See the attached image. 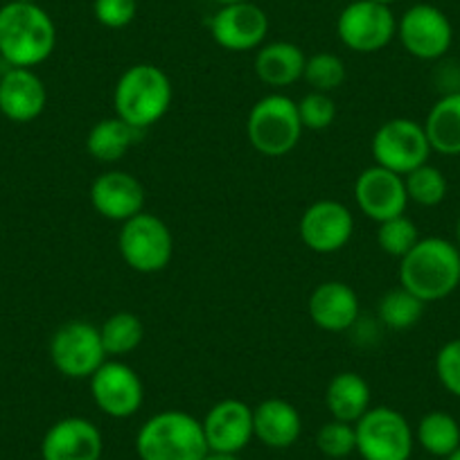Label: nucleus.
Here are the masks:
<instances>
[{
  "label": "nucleus",
  "instance_id": "a878e982",
  "mask_svg": "<svg viewBox=\"0 0 460 460\" xmlns=\"http://www.w3.org/2000/svg\"><path fill=\"white\" fill-rule=\"evenodd\" d=\"M415 440L427 454L447 458L460 447L458 420L445 411H431V413L420 418L418 429H415Z\"/></svg>",
  "mask_w": 460,
  "mask_h": 460
},
{
  "label": "nucleus",
  "instance_id": "f03ea898",
  "mask_svg": "<svg viewBox=\"0 0 460 460\" xmlns=\"http://www.w3.org/2000/svg\"><path fill=\"white\" fill-rule=\"evenodd\" d=\"M400 285L422 303H438L460 285V251L445 237H424L400 260Z\"/></svg>",
  "mask_w": 460,
  "mask_h": 460
},
{
  "label": "nucleus",
  "instance_id": "9d476101",
  "mask_svg": "<svg viewBox=\"0 0 460 460\" xmlns=\"http://www.w3.org/2000/svg\"><path fill=\"white\" fill-rule=\"evenodd\" d=\"M375 165H382L395 174L406 176L415 167L429 163L431 145L420 122L409 118L386 120L373 136Z\"/></svg>",
  "mask_w": 460,
  "mask_h": 460
},
{
  "label": "nucleus",
  "instance_id": "f704fd0d",
  "mask_svg": "<svg viewBox=\"0 0 460 460\" xmlns=\"http://www.w3.org/2000/svg\"><path fill=\"white\" fill-rule=\"evenodd\" d=\"M93 14L104 28L122 30L134 23L138 14V0H95Z\"/></svg>",
  "mask_w": 460,
  "mask_h": 460
},
{
  "label": "nucleus",
  "instance_id": "473e14b6",
  "mask_svg": "<svg viewBox=\"0 0 460 460\" xmlns=\"http://www.w3.org/2000/svg\"><path fill=\"white\" fill-rule=\"evenodd\" d=\"M296 106H298V115H300V122H303V129L323 131L327 129V127L334 125L336 104L334 100H332L330 93L309 91L303 100L296 102Z\"/></svg>",
  "mask_w": 460,
  "mask_h": 460
},
{
  "label": "nucleus",
  "instance_id": "bb28decb",
  "mask_svg": "<svg viewBox=\"0 0 460 460\" xmlns=\"http://www.w3.org/2000/svg\"><path fill=\"white\" fill-rule=\"evenodd\" d=\"M100 339L106 357L129 355L143 343L145 325L136 314L118 312L104 321L100 327Z\"/></svg>",
  "mask_w": 460,
  "mask_h": 460
},
{
  "label": "nucleus",
  "instance_id": "39448f33",
  "mask_svg": "<svg viewBox=\"0 0 460 460\" xmlns=\"http://www.w3.org/2000/svg\"><path fill=\"white\" fill-rule=\"evenodd\" d=\"M251 145L264 156H285L298 145L303 136L298 106L291 97L271 93L253 104L246 120Z\"/></svg>",
  "mask_w": 460,
  "mask_h": 460
},
{
  "label": "nucleus",
  "instance_id": "c9c22d12",
  "mask_svg": "<svg viewBox=\"0 0 460 460\" xmlns=\"http://www.w3.org/2000/svg\"><path fill=\"white\" fill-rule=\"evenodd\" d=\"M203 460H242L240 454H224V451H208Z\"/></svg>",
  "mask_w": 460,
  "mask_h": 460
},
{
  "label": "nucleus",
  "instance_id": "4be33fe9",
  "mask_svg": "<svg viewBox=\"0 0 460 460\" xmlns=\"http://www.w3.org/2000/svg\"><path fill=\"white\" fill-rule=\"evenodd\" d=\"M305 57L303 48L291 41H271L258 48L255 55V73L260 82L273 88H285L303 79Z\"/></svg>",
  "mask_w": 460,
  "mask_h": 460
},
{
  "label": "nucleus",
  "instance_id": "20e7f679",
  "mask_svg": "<svg viewBox=\"0 0 460 460\" xmlns=\"http://www.w3.org/2000/svg\"><path fill=\"white\" fill-rule=\"evenodd\" d=\"M203 424L185 411H161L140 427L136 454L140 460H203L208 454Z\"/></svg>",
  "mask_w": 460,
  "mask_h": 460
},
{
  "label": "nucleus",
  "instance_id": "e433bc0d",
  "mask_svg": "<svg viewBox=\"0 0 460 460\" xmlns=\"http://www.w3.org/2000/svg\"><path fill=\"white\" fill-rule=\"evenodd\" d=\"M456 246H458L460 251V215H458V221H456Z\"/></svg>",
  "mask_w": 460,
  "mask_h": 460
},
{
  "label": "nucleus",
  "instance_id": "dca6fc26",
  "mask_svg": "<svg viewBox=\"0 0 460 460\" xmlns=\"http://www.w3.org/2000/svg\"><path fill=\"white\" fill-rule=\"evenodd\" d=\"M208 449L240 454L253 440V409L242 400H221L201 420Z\"/></svg>",
  "mask_w": 460,
  "mask_h": 460
},
{
  "label": "nucleus",
  "instance_id": "58836bf2",
  "mask_svg": "<svg viewBox=\"0 0 460 460\" xmlns=\"http://www.w3.org/2000/svg\"><path fill=\"white\" fill-rule=\"evenodd\" d=\"M445 460H460V447H458V449L454 451V454H449V456H447Z\"/></svg>",
  "mask_w": 460,
  "mask_h": 460
},
{
  "label": "nucleus",
  "instance_id": "393cba45",
  "mask_svg": "<svg viewBox=\"0 0 460 460\" xmlns=\"http://www.w3.org/2000/svg\"><path fill=\"white\" fill-rule=\"evenodd\" d=\"M143 131L136 127L127 125L118 115L115 118H104V120L95 122L93 129L88 131L86 149L95 161L100 163H118L131 147L136 140L140 138Z\"/></svg>",
  "mask_w": 460,
  "mask_h": 460
},
{
  "label": "nucleus",
  "instance_id": "1a4fd4ad",
  "mask_svg": "<svg viewBox=\"0 0 460 460\" xmlns=\"http://www.w3.org/2000/svg\"><path fill=\"white\" fill-rule=\"evenodd\" d=\"M50 361L64 377L91 379L106 361L100 327L86 321L61 325L50 339Z\"/></svg>",
  "mask_w": 460,
  "mask_h": 460
},
{
  "label": "nucleus",
  "instance_id": "b1692460",
  "mask_svg": "<svg viewBox=\"0 0 460 460\" xmlns=\"http://www.w3.org/2000/svg\"><path fill=\"white\" fill-rule=\"evenodd\" d=\"M431 152L460 156V91L447 93L429 111L424 120Z\"/></svg>",
  "mask_w": 460,
  "mask_h": 460
},
{
  "label": "nucleus",
  "instance_id": "ea45409f",
  "mask_svg": "<svg viewBox=\"0 0 460 460\" xmlns=\"http://www.w3.org/2000/svg\"><path fill=\"white\" fill-rule=\"evenodd\" d=\"M373 3H382V5H393L395 0H373Z\"/></svg>",
  "mask_w": 460,
  "mask_h": 460
},
{
  "label": "nucleus",
  "instance_id": "6ab92c4d",
  "mask_svg": "<svg viewBox=\"0 0 460 460\" xmlns=\"http://www.w3.org/2000/svg\"><path fill=\"white\" fill-rule=\"evenodd\" d=\"M46 102V86L32 68H10L0 77V113L7 120L19 125L37 120Z\"/></svg>",
  "mask_w": 460,
  "mask_h": 460
},
{
  "label": "nucleus",
  "instance_id": "2eb2a0df",
  "mask_svg": "<svg viewBox=\"0 0 460 460\" xmlns=\"http://www.w3.org/2000/svg\"><path fill=\"white\" fill-rule=\"evenodd\" d=\"M355 199L359 210L377 224L404 215L409 206L404 176L382 165L361 172L355 183Z\"/></svg>",
  "mask_w": 460,
  "mask_h": 460
},
{
  "label": "nucleus",
  "instance_id": "f8f14e48",
  "mask_svg": "<svg viewBox=\"0 0 460 460\" xmlns=\"http://www.w3.org/2000/svg\"><path fill=\"white\" fill-rule=\"evenodd\" d=\"M88 382H91L93 402L109 418H131L138 413L145 402L143 379L125 361L106 359Z\"/></svg>",
  "mask_w": 460,
  "mask_h": 460
},
{
  "label": "nucleus",
  "instance_id": "f257e3e1",
  "mask_svg": "<svg viewBox=\"0 0 460 460\" xmlns=\"http://www.w3.org/2000/svg\"><path fill=\"white\" fill-rule=\"evenodd\" d=\"M57 28L43 7L12 0L0 7V57L10 68H34L55 52Z\"/></svg>",
  "mask_w": 460,
  "mask_h": 460
},
{
  "label": "nucleus",
  "instance_id": "0eeeda50",
  "mask_svg": "<svg viewBox=\"0 0 460 460\" xmlns=\"http://www.w3.org/2000/svg\"><path fill=\"white\" fill-rule=\"evenodd\" d=\"M118 249L134 271L158 273L172 262L174 237L165 221L143 210L122 224Z\"/></svg>",
  "mask_w": 460,
  "mask_h": 460
},
{
  "label": "nucleus",
  "instance_id": "ddd939ff",
  "mask_svg": "<svg viewBox=\"0 0 460 460\" xmlns=\"http://www.w3.org/2000/svg\"><path fill=\"white\" fill-rule=\"evenodd\" d=\"M352 233L355 217L350 208L334 199L312 203L300 217V240L314 253H336L352 240Z\"/></svg>",
  "mask_w": 460,
  "mask_h": 460
},
{
  "label": "nucleus",
  "instance_id": "2f4dec72",
  "mask_svg": "<svg viewBox=\"0 0 460 460\" xmlns=\"http://www.w3.org/2000/svg\"><path fill=\"white\" fill-rule=\"evenodd\" d=\"M316 447L327 458H348L357 451V431L355 424L330 420L323 424L316 433Z\"/></svg>",
  "mask_w": 460,
  "mask_h": 460
},
{
  "label": "nucleus",
  "instance_id": "72a5a7b5",
  "mask_svg": "<svg viewBox=\"0 0 460 460\" xmlns=\"http://www.w3.org/2000/svg\"><path fill=\"white\" fill-rule=\"evenodd\" d=\"M436 375L447 393L460 400V339H451L436 355Z\"/></svg>",
  "mask_w": 460,
  "mask_h": 460
},
{
  "label": "nucleus",
  "instance_id": "6e6552de",
  "mask_svg": "<svg viewBox=\"0 0 460 460\" xmlns=\"http://www.w3.org/2000/svg\"><path fill=\"white\" fill-rule=\"evenodd\" d=\"M336 34L348 50L373 55L397 37V19L391 5L373 0H355L339 14Z\"/></svg>",
  "mask_w": 460,
  "mask_h": 460
},
{
  "label": "nucleus",
  "instance_id": "cd10ccee",
  "mask_svg": "<svg viewBox=\"0 0 460 460\" xmlns=\"http://www.w3.org/2000/svg\"><path fill=\"white\" fill-rule=\"evenodd\" d=\"M424 305L418 296H413L411 291H406L404 287H397V289L386 291L379 300V321H382L384 327L395 332L411 330L420 323L424 314Z\"/></svg>",
  "mask_w": 460,
  "mask_h": 460
},
{
  "label": "nucleus",
  "instance_id": "5701e85b",
  "mask_svg": "<svg viewBox=\"0 0 460 460\" xmlns=\"http://www.w3.org/2000/svg\"><path fill=\"white\" fill-rule=\"evenodd\" d=\"M370 386L361 375L339 373L330 379L325 391V404L332 420L357 424L370 409Z\"/></svg>",
  "mask_w": 460,
  "mask_h": 460
},
{
  "label": "nucleus",
  "instance_id": "7c9ffc66",
  "mask_svg": "<svg viewBox=\"0 0 460 460\" xmlns=\"http://www.w3.org/2000/svg\"><path fill=\"white\" fill-rule=\"evenodd\" d=\"M420 242L418 226L406 215L393 217V219L382 221L377 230V244L391 258L402 260L415 244Z\"/></svg>",
  "mask_w": 460,
  "mask_h": 460
},
{
  "label": "nucleus",
  "instance_id": "f3484780",
  "mask_svg": "<svg viewBox=\"0 0 460 460\" xmlns=\"http://www.w3.org/2000/svg\"><path fill=\"white\" fill-rule=\"evenodd\" d=\"M102 431L86 418H64L52 424L41 440V460H100Z\"/></svg>",
  "mask_w": 460,
  "mask_h": 460
},
{
  "label": "nucleus",
  "instance_id": "aec40b11",
  "mask_svg": "<svg viewBox=\"0 0 460 460\" xmlns=\"http://www.w3.org/2000/svg\"><path fill=\"white\" fill-rule=\"evenodd\" d=\"M309 318L325 332L352 330L359 321V296L345 282H323L309 296Z\"/></svg>",
  "mask_w": 460,
  "mask_h": 460
},
{
  "label": "nucleus",
  "instance_id": "a211bd4d",
  "mask_svg": "<svg viewBox=\"0 0 460 460\" xmlns=\"http://www.w3.org/2000/svg\"><path fill=\"white\" fill-rule=\"evenodd\" d=\"M91 203L104 219L125 224L145 210V188L129 172L111 170L93 181Z\"/></svg>",
  "mask_w": 460,
  "mask_h": 460
},
{
  "label": "nucleus",
  "instance_id": "c756f323",
  "mask_svg": "<svg viewBox=\"0 0 460 460\" xmlns=\"http://www.w3.org/2000/svg\"><path fill=\"white\" fill-rule=\"evenodd\" d=\"M303 79L309 84L312 91L332 93L345 82V64L339 55L332 52H318L307 57Z\"/></svg>",
  "mask_w": 460,
  "mask_h": 460
},
{
  "label": "nucleus",
  "instance_id": "9b49d317",
  "mask_svg": "<svg viewBox=\"0 0 460 460\" xmlns=\"http://www.w3.org/2000/svg\"><path fill=\"white\" fill-rule=\"evenodd\" d=\"M397 37L411 57L436 61L449 52L454 43V28L445 12L429 3H418L397 21Z\"/></svg>",
  "mask_w": 460,
  "mask_h": 460
},
{
  "label": "nucleus",
  "instance_id": "7ed1b4c3",
  "mask_svg": "<svg viewBox=\"0 0 460 460\" xmlns=\"http://www.w3.org/2000/svg\"><path fill=\"white\" fill-rule=\"evenodd\" d=\"M172 82L154 64H136L120 75L113 91L115 115L138 131L149 129L170 111Z\"/></svg>",
  "mask_w": 460,
  "mask_h": 460
},
{
  "label": "nucleus",
  "instance_id": "4468645a",
  "mask_svg": "<svg viewBox=\"0 0 460 460\" xmlns=\"http://www.w3.org/2000/svg\"><path fill=\"white\" fill-rule=\"evenodd\" d=\"M210 34L217 46L228 52L258 50L267 41L269 16L251 0L221 5L210 19Z\"/></svg>",
  "mask_w": 460,
  "mask_h": 460
},
{
  "label": "nucleus",
  "instance_id": "c85d7f7f",
  "mask_svg": "<svg viewBox=\"0 0 460 460\" xmlns=\"http://www.w3.org/2000/svg\"><path fill=\"white\" fill-rule=\"evenodd\" d=\"M404 185L409 201L418 203L422 208L440 206L447 199V190H449V183H447L442 170H438L431 163H424V165L409 172L404 176Z\"/></svg>",
  "mask_w": 460,
  "mask_h": 460
},
{
  "label": "nucleus",
  "instance_id": "4c0bfd02",
  "mask_svg": "<svg viewBox=\"0 0 460 460\" xmlns=\"http://www.w3.org/2000/svg\"><path fill=\"white\" fill-rule=\"evenodd\" d=\"M219 5H235V3H244V0H217Z\"/></svg>",
  "mask_w": 460,
  "mask_h": 460
},
{
  "label": "nucleus",
  "instance_id": "423d86ee",
  "mask_svg": "<svg viewBox=\"0 0 460 460\" xmlns=\"http://www.w3.org/2000/svg\"><path fill=\"white\" fill-rule=\"evenodd\" d=\"M357 454L364 460H411L415 431L409 420L391 406H370L355 424Z\"/></svg>",
  "mask_w": 460,
  "mask_h": 460
},
{
  "label": "nucleus",
  "instance_id": "412c9836",
  "mask_svg": "<svg viewBox=\"0 0 460 460\" xmlns=\"http://www.w3.org/2000/svg\"><path fill=\"white\" fill-rule=\"evenodd\" d=\"M303 433V418L282 397L260 402L253 409V436L271 449H289Z\"/></svg>",
  "mask_w": 460,
  "mask_h": 460
}]
</instances>
